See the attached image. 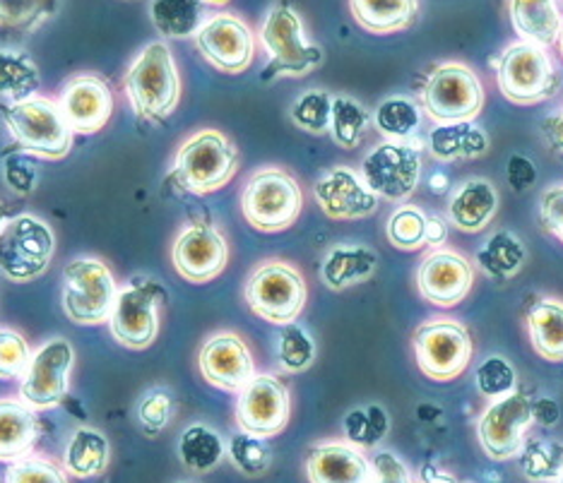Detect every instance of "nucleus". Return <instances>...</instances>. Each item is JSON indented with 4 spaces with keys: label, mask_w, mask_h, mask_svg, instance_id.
<instances>
[{
    "label": "nucleus",
    "mask_w": 563,
    "mask_h": 483,
    "mask_svg": "<svg viewBox=\"0 0 563 483\" xmlns=\"http://www.w3.org/2000/svg\"><path fill=\"white\" fill-rule=\"evenodd\" d=\"M75 366V349L66 337L46 339L32 353L27 373L20 380V400L34 412L54 409L70 392V373Z\"/></svg>",
    "instance_id": "16"
},
{
    "label": "nucleus",
    "mask_w": 563,
    "mask_h": 483,
    "mask_svg": "<svg viewBox=\"0 0 563 483\" xmlns=\"http://www.w3.org/2000/svg\"><path fill=\"white\" fill-rule=\"evenodd\" d=\"M498 190L489 178L472 176L460 181L445 202V220L457 232L479 234L489 226L498 212Z\"/></svg>",
    "instance_id": "24"
},
{
    "label": "nucleus",
    "mask_w": 563,
    "mask_h": 483,
    "mask_svg": "<svg viewBox=\"0 0 563 483\" xmlns=\"http://www.w3.org/2000/svg\"><path fill=\"white\" fill-rule=\"evenodd\" d=\"M200 56L214 70L227 75H241L251 68L255 58V34L246 20L232 12H217L208 18L194 36Z\"/></svg>",
    "instance_id": "19"
},
{
    "label": "nucleus",
    "mask_w": 563,
    "mask_h": 483,
    "mask_svg": "<svg viewBox=\"0 0 563 483\" xmlns=\"http://www.w3.org/2000/svg\"><path fill=\"white\" fill-rule=\"evenodd\" d=\"M417 483H457V479L451 472H443L437 464H424Z\"/></svg>",
    "instance_id": "56"
},
{
    "label": "nucleus",
    "mask_w": 563,
    "mask_h": 483,
    "mask_svg": "<svg viewBox=\"0 0 563 483\" xmlns=\"http://www.w3.org/2000/svg\"><path fill=\"white\" fill-rule=\"evenodd\" d=\"M421 145L383 139L366 151L360 173L366 186L383 200L407 202L421 181Z\"/></svg>",
    "instance_id": "13"
},
{
    "label": "nucleus",
    "mask_w": 563,
    "mask_h": 483,
    "mask_svg": "<svg viewBox=\"0 0 563 483\" xmlns=\"http://www.w3.org/2000/svg\"><path fill=\"white\" fill-rule=\"evenodd\" d=\"M166 303V291L157 279L137 274L121 287L117 306L109 317V333L121 347L143 351L155 345L159 335V313Z\"/></svg>",
    "instance_id": "12"
},
{
    "label": "nucleus",
    "mask_w": 563,
    "mask_h": 483,
    "mask_svg": "<svg viewBox=\"0 0 563 483\" xmlns=\"http://www.w3.org/2000/svg\"><path fill=\"white\" fill-rule=\"evenodd\" d=\"M475 262L492 282H510L528 262V248L510 228H498L475 252Z\"/></svg>",
    "instance_id": "30"
},
{
    "label": "nucleus",
    "mask_w": 563,
    "mask_h": 483,
    "mask_svg": "<svg viewBox=\"0 0 563 483\" xmlns=\"http://www.w3.org/2000/svg\"><path fill=\"white\" fill-rule=\"evenodd\" d=\"M530 345L549 363H563V299L537 296L525 311Z\"/></svg>",
    "instance_id": "28"
},
{
    "label": "nucleus",
    "mask_w": 563,
    "mask_h": 483,
    "mask_svg": "<svg viewBox=\"0 0 563 483\" xmlns=\"http://www.w3.org/2000/svg\"><path fill=\"white\" fill-rule=\"evenodd\" d=\"M332 97L325 89H306L289 109V119L299 131L311 135L330 133L332 121Z\"/></svg>",
    "instance_id": "42"
},
{
    "label": "nucleus",
    "mask_w": 563,
    "mask_h": 483,
    "mask_svg": "<svg viewBox=\"0 0 563 483\" xmlns=\"http://www.w3.org/2000/svg\"><path fill=\"white\" fill-rule=\"evenodd\" d=\"M205 5H212V8H222L227 3H232V0H202Z\"/></svg>",
    "instance_id": "60"
},
{
    "label": "nucleus",
    "mask_w": 563,
    "mask_h": 483,
    "mask_svg": "<svg viewBox=\"0 0 563 483\" xmlns=\"http://www.w3.org/2000/svg\"><path fill=\"white\" fill-rule=\"evenodd\" d=\"M522 476L532 483H554L563 467V442L552 438H528L518 454Z\"/></svg>",
    "instance_id": "39"
},
{
    "label": "nucleus",
    "mask_w": 563,
    "mask_h": 483,
    "mask_svg": "<svg viewBox=\"0 0 563 483\" xmlns=\"http://www.w3.org/2000/svg\"><path fill=\"white\" fill-rule=\"evenodd\" d=\"M227 454L222 436L208 424H190L178 438V460L196 474H208L220 467Z\"/></svg>",
    "instance_id": "35"
},
{
    "label": "nucleus",
    "mask_w": 563,
    "mask_h": 483,
    "mask_svg": "<svg viewBox=\"0 0 563 483\" xmlns=\"http://www.w3.org/2000/svg\"><path fill=\"white\" fill-rule=\"evenodd\" d=\"M30 341L12 327H0V380H22L32 361Z\"/></svg>",
    "instance_id": "46"
},
{
    "label": "nucleus",
    "mask_w": 563,
    "mask_h": 483,
    "mask_svg": "<svg viewBox=\"0 0 563 483\" xmlns=\"http://www.w3.org/2000/svg\"><path fill=\"white\" fill-rule=\"evenodd\" d=\"M150 22L166 40H190L205 22L202 0H150Z\"/></svg>",
    "instance_id": "34"
},
{
    "label": "nucleus",
    "mask_w": 563,
    "mask_h": 483,
    "mask_svg": "<svg viewBox=\"0 0 563 483\" xmlns=\"http://www.w3.org/2000/svg\"><path fill=\"white\" fill-rule=\"evenodd\" d=\"M3 178L15 190L18 195H32L36 181H40V171L34 167V159L27 151H15V155H8L3 161Z\"/></svg>",
    "instance_id": "49"
},
{
    "label": "nucleus",
    "mask_w": 563,
    "mask_h": 483,
    "mask_svg": "<svg viewBox=\"0 0 563 483\" xmlns=\"http://www.w3.org/2000/svg\"><path fill=\"white\" fill-rule=\"evenodd\" d=\"M532 404V422L540 424L542 428H552L561 422V406L552 397H537Z\"/></svg>",
    "instance_id": "54"
},
{
    "label": "nucleus",
    "mask_w": 563,
    "mask_h": 483,
    "mask_svg": "<svg viewBox=\"0 0 563 483\" xmlns=\"http://www.w3.org/2000/svg\"><path fill=\"white\" fill-rule=\"evenodd\" d=\"M542 139L549 151H554L556 157H563V106L549 113L542 121Z\"/></svg>",
    "instance_id": "53"
},
{
    "label": "nucleus",
    "mask_w": 563,
    "mask_h": 483,
    "mask_svg": "<svg viewBox=\"0 0 563 483\" xmlns=\"http://www.w3.org/2000/svg\"><path fill=\"white\" fill-rule=\"evenodd\" d=\"M58 106L75 135H95L113 116V92L97 75H75L63 85Z\"/></svg>",
    "instance_id": "22"
},
{
    "label": "nucleus",
    "mask_w": 563,
    "mask_h": 483,
    "mask_svg": "<svg viewBox=\"0 0 563 483\" xmlns=\"http://www.w3.org/2000/svg\"><path fill=\"white\" fill-rule=\"evenodd\" d=\"M342 430L344 440L362 450H371L390 434V416L380 404L356 406V409L347 412V416H344Z\"/></svg>",
    "instance_id": "40"
},
{
    "label": "nucleus",
    "mask_w": 563,
    "mask_h": 483,
    "mask_svg": "<svg viewBox=\"0 0 563 483\" xmlns=\"http://www.w3.org/2000/svg\"><path fill=\"white\" fill-rule=\"evenodd\" d=\"M316 339L309 329L299 323L282 325L275 341V359L282 371L289 375L306 373L316 363Z\"/></svg>",
    "instance_id": "38"
},
{
    "label": "nucleus",
    "mask_w": 563,
    "mask_h": 483,
    "mask_svg": "<svg viewBox=\"0 0 563 483\" xmlns=\"http://www.w3.org/2000/svg\"><path fill=\"white\" fill-rule=\"evenodd\" d=\"M424 147L431 159H437L441 164L475 161L489 151V135H486L475 121L433 125L424 139Z\"/></svg>",
    "instance_id": "27"
},
{
    "label": "nucleus",
    "mask_w": 563,
    "mask_h": 483,
    "mask_svg": "<svg viewBox=\"0 0 563 483\" xmlns=\"http://www.w3.org/2000/svg\"><path fill=\"white\" fill-rule=\"evenodd\" d=\"M419 104L433 125L472 123L479 119L486 92L479 75L460 60H443L427 75Z\"/></svg>",
    "instance_id": "6"
},
{
    "label": "nucleus",
    "mask_w": 563,
    "mask_h": 483,
    "mask_svg": "<svg viewBox=\"0 0 563 483\" xmlns=\"http://www.w3.org/2000/svg\"><path fill=\"white\" fill-rule=\"evenodd\" d=\"M554 483H563V467H561V472H559V476H556Z\"/></svg>",
    "instance_id": "62"
},
{
    "label": "nucleus",
    "mask_w": 563,
    "mask_h": 483,
    "mask_svg": "<svg viewBox=\"0 0 563 483\" xmlns=\"http://www.w3.org/2000/svg\"><path fill=\"white\" fill-rule=\"evenodd\" d=\"M135 414L147 436H159L174 416V395L166 387H152L140 397Z\"/></svg>",
    "instance_id": "47"
},
{
    "label": "nucleus",
    "mask_w": 563,
    "mask_h": 483,
    "mask_svg": "<svg viewBox=\"0 0 563 483\" xmlns=\"http://www.w3.org/2000/svg\"><path fill=\"white\" fill-rule=\"evenodd\" d=\"M421 0H350L354 22L371 34H398L412 27Z\"/></svg>",
    "instance_id": "31"
},
{
    "label": "nucleus",
    "mask_w": 563,
    "mask_h": 483,
    "mask_svg": "<svg viewBox=\"0 0 563 483\" xmlns=\"http://www.w3.org/2000/svg\"><path fill=\"white\" fill-rule=\"evenodd\" d=\"M56 12L58 0H0V30L34 32Z\"/></svg>",
    "instance_id": "44"
},
{
    "label": "nucleus",
    "mask_w": 563,
    "mask_h": 483,
    "mask_svg": "<svg viewBox=\"0 0 563 483\" xmlns=\"http://www.w3.org/2000/svg\"><path fill=\"white\" fill-rule=\"evenodd\" d=\"M559 50H561V58H563V27H561V34H559Z\"/></svg>",
    "instance_id": "61"
},
{
    "label": "nucleus",
    "mask_w": 563,
    "mask_h": 483,
    "mask_svg": "<svg viewBox=\"0 0 563 483\" xmlns=\"http://www.w3.org/2000/svg\"><path fill=\"white\" fill-rule=\"evenodd\" d=\"M540 224L549 236H554L559 244H563V183L549 186L540 195Z\"/></svg>",
    "instance_id": "50"
},
{
    "label": "nucleus",
    "mask_w": 563,
    "mask_h": 483,
    "mask_svg": "<svg viewBox=\"0 0 563 483\" xmlns=\"http://www.w3.org/2000/svg\"><path fill=\"white\" fill-rule=\"evenodd\" d=\"M496 85L510 104L534 106L559 92L561 78L544 46L518 40L496 60Z\"/></svg>",
    "instance_id": "8"
},
{
    "label": "nucleus",
    "mask_w": 563,
    "mask_h": 483,
    "mask_svg": "<svg viewBox=\"0 0 563 483\" xmlns=\"http://www.w3.org/2000/svg\"><path fill=\"white\" fill-rule=\"evenodd\" d=\"M40 416L20 397L0 400V462H18L32 454L40 440Z\"/></svg>",
    "instance_id": "26"
},
{
    "label": "nucleus",
    "mask_w": 563,
    "mask_h": 483,
    "mask_svg": "<svg viewBox=\"0 0 563 483\" xmlns=\"http://www.w3.org/2000/svg\"><path fill=\"white\" fill-rule=\"evenodd\" d=\"M239 173V147L217 128H202L176 149L172 176L190 195H210L234 181Z\"/></svg>",
    "instance_id": "2"
},
{
    "label": "nucleus",
    "mask_w": 563,
    "mask_h": 483,
    "mask_svg": "<svg viewBox=\"0 0 563 483\" xmlns=\"http://www.w3.org/2000/svg\"><path fill=\"white\" fill-rule=\"evenodd\" d=\"M371 116H374V128L388 143H417L421 123H424V111L419 101L405 94L383 99Z\"/></svg>",
    "instance_id": "33"
},
{
    "label": "nucleus",
    "mask_w": 563,
    "mask_h": 483,
    "mask_svg": "<svg viewBox=\"0 0 563 483\" xmlns=\"http://www.w3.org/2000/svg\"><path fill=\"white\" fill-rule=\"evenodd\" d=\"M374 483H417L412 469L407 467L400 454L390 450H378L374 457Z\"/></svg>",
    "instance_id": "51"
},
{
    "label": "nucleus",
    "mask_w": 563,
    "mask_h": 483,
    "mask_svg": "<svg viewBox=\"0 0 563 483\" xmlns=\"http://www.w3.org/2000/svg\"><path fill=\"white\" fill-rule=\"evenodd\" d=\"M40 85V68L27 54L18 48L0 50V99H5L8 104H20L36 97Z\"/></svg>",
    "instance_id": "36"
},
{
    "label": "nucleus",
    "mask_w": 563,
    "mask_h": 483,
    "mask_svg": "<svg viewBox=\"0 0 563 483\" xmlns=\"http://www.w3.org/2000/svg\"><path fill=\"white\" fill-rule=\"evenodd\" d=\"M532 400L525 392L486 404L477 422V438L486 457L494 462L516 460L532 428Z\"/></svg>",
    "instance_id": "15"
},
{
    "label": "nucleus",
    "mask_w": 563,
    "mask_h": 483,
    "mask_svg": "<svg viewBox=\"0 0 563 483\" xmlns=\"http://www.w3.org/2000/svg\"><path fill=\"white\" fill-rule=\"evenodd\" d=\"M236 426L243 434L275 438L287 428L291 416L289 387L273 373H255L251 383L236 392Z\"/></svg>",
    "instance_id": "18"
},
{
    "label": "nucleus",
    "mask_w": 563,
    "mask_h": 483,
    "mask_svg": "<svg viewBox=\"0 0 563 483\" xmlns=\"http://www.w3.org/2000/svg\"><path fill=\"white\" fill-rule=\"evenodd\" d=\"M506 181L514 193H525L537 181V167L530 157L525 155H510L506 164Z\"/></svg>",
    "instance_id": "52"
},
{
    "label": "nucleus",
    "mask_w": 563,
    "mask_h": 483,
    "mask_svg": "<svg viewBox=\"0 0 563 483\" xmlns=\"http://www.w3.org/2000/svg\"><path fill=\"white\" fill-rule=\"evenodd\" d=\"M371 125H374V116H371V111L362 104L360 99L347 97V94H338L332 99L330 137L338 147L356 149L364 143Z\"/></svg>",
    "instance_id": "37"
},
{
    "label": "nucleus",
    "mask_w": 563,
    "mask_h": 483,
    "mask_svg": "<svg viewBox=\"0 0 563 483\" xmlns=\"http://www.w3.org/2000/svg\"><path fill=\"white\" fill-rule=\"evenodd\" d=\"M443 181H448V178L441 173V171H437V173H433L431 176V188H433V193H445V188L443 186H439V183H443Z\"/></svg>",
    "instance_id": "58"
},
{
    "label": "nucleus",
    "mask_w": 563,
    "mask_h": 483,
    "mask_svg": "<svg viewBox=\"0 0 563 483\" xmlns=\"http://www.w3.org/2000/svg\"><path fill=\"white\" fill-rule=\"evenodd\" d=\"M3 121L15 145L36 159H63L73 149V131L58 101L32 97L20 104L3 106Z\"/></svg>",
    "instance_id": "7"
},
{
    "label": "nucleus",
    "mask_w": 563,
    "mask_h": 483,
    "mask_svg": "<svg viewBox=\"0 0 563 483\" xmlns=\"http://www.w3.org/2000/svg\"><path fill=\"white\" fill-rule=\"evenodd\" d=\"M419 418H421V422H433V418H437V416H441V409H439V406H419Z\"/></svg>",
    "instance_id": "57"
},
{
    "label": "nucleus",
    "mask_w": 563,
    "mask_h": 483,
    "mask_svg": "<svg viewBox=\"0 0 563 483\" xmlns=\"http://www.w3.org/2000/svg\"><path fill=\"white\" fill-rule=\"evenodd\" d=\"M258 36L267 54L263 80L303 78V75L323 66V48L309 42L299 12L287 3L271 8Z\"/></svg>",
    "instance_id": "3"
},
{
    "label": "nucleus",
    "mask_w": 563,
    "mask_h": 483,
    "mask_svg": "<svg viewBox=\"0 0 563 483\" xmlns=\"http://www.w3.org/2000/svg\"><path fill=\"white\" fill-rule=\"evenodd\" d=\"M3 483H70V479L60 464L40 454H27L18 462H10Z\"/></svg>",
    "instance_id": "48"
},
{
    "label": "nucleus",
    "mask_w": 563,
    "mask_h": 483,
    "mask_svg": "<svg viewBox=\"0 0 563 483\" xmlns=\"http://www.w3.org/2000/svg\"><path fill=\"white\" fill-rule=\"evenodd\" d=\"M10 220V210H8V205L5 202H0V228L5 226V222Z\"/></svg>",
    "instance_id": "59"
},
{
    "label": "nucleus",
    "mask_w": 563,
    "mask_h": 483,
    "mask_svg": "<svg viewBox=\"0 0 563 483\" xmlns=\"http://www.w3.org/2000/svg\"><path fill=\"white\" fill-rule=\"evenodd\" d=\"M198 368L205 383L222 392H241L258 373L246 339L232 329H222L202 341Z\"/></svg>",
    "instance_id": "20"
},
{
    "label": "nucleus",
    "mask_w": 563,
    "mask_h": 483,
    "mask_svg": "<svg viewBox=\"0 0 563 483\" xmlns=\"http://www.w3.org/2000/svg\"><path fill=\"white\" fill-rule=\"evenodd\" d=\"M227 454L239 472L251 479L265 476L267 469L273 467V448L267 438L243 434V430H239V434L229 440Z\"/></svg>",
    "instance_id": "43"
},
{
    "label": "nucleus",
    "mask_w": 563,
    "mask_h": 483,
    "mask_svg": "<svg viewBox=\"0 0 563 483\" xmlns=\"http://www.w3.org/2000/svg\"><path fill=\"white\" fill-rule=\"evenodd\" d=\"M412 349L419 371L433 383H451L460 378L475 356L470 329L448 315H433L421 323L412 335Z\"/></svg>",
    "instance_id": "9"
},
{
    "label": "nucleus",
    "mask_w": 563,
    "mask_h": 483,
    "mask_svg": "<svg viewBox=\"0 0 563 483\" xmlns=\"http://www.w3.org/2000/svg\"><path fill=\"white\" fill-rule=\"evenodd\" d=\"M313 198L325 217L335 222L366 220L376 214L380 205V198L366 186L364 176L352 167H344V164L318 176L313 183Z\"/></svg>",
    "instance_id": "21"
},
{
    "label": "nucleus",
    "mask_w": 563,
    "mask_h": 483,
    "mask_svg": "<svg viewBox=\"0 0 563 483\" xmlns=\"http://www.w3.org/2000/svg\"><path fill=\"white\" fill-rule=\"evenodd\" d=\"M243 299H246L253 315L271 325L297 323L309 301V284L297 265L279 258H267L258 262L243 284Z\"/></svg>",
    "instance_id": "4"
},
{
    "label": "nucleus",
    "mask_w": 563,
    "mask_h": 483,
    "mask_svg": "<svg viewBox=\"0 0 563 483\" xmlns=\"http://www.w3.org/2000/svg\"><path fill=\"white\" fill-rule=\"evenodd\" d=\"M123 89L135 116L147 123H162L181 101V75L166 42H152L131 63Z\"/></svg>",
    "instance_id": "1"
},
{
    "label": "nucleus",
    "mask_w": 563,
    "mask_h": 483,
    "mask_svg": "<svg viewBox=\"0 0 563 483\" xmlns=\"http://www.w3.org/2000/svg\"><path fill=\"white\" fill-rule=\"evenodd\" d=\"M378 270V252L362 244L332 246L321 262V282L330 291L366 284Z\"/></svg>",
    "instance_id": "25"
},
{
    "label": "nucleus",
    "mask_w": 563,
    "mask_h": 483,
    "mask_svg": "<svg viewBox=\"0 0 563 483\" xmlns=\"http://www.w3.org/2000/svg\"><path fill=\"white\" fill-rule=\"evenodd\" d=\"M303 190L294 173L282 167H261L241 190V214L255 232L277 234L297 224Z\"/></svg>",
    "instance_id": "5"
},
{
    "label": "nucleus",
    "mask_w": 563,
    "mask_h": 483,
    "mask_svg": "<svg viewBox=\"0 0 563 483\" xmlns=\"http://www.w3.org/2000/svg\"><path fill=\"white\" fill-rule=\"evenodd\" d=\"M119 282L99 258H75L63 267V313L75 325H104L119 299Z\"/></svg>",
    "instance_id": "10"
},
{
    "label": "nucleus",
    "mask_w": 563,
    "mask_h": 483,
    "mask_svg": "<svg viewBox=\"0 0 563 483\" xmlns=\"http://www.w3.org/2000/svg\"><path fill=\"white\" fill-rule=\"evenodd\" d=\"M475 385L482 397L494 402L518 392V373L504 356H486L475 368Z\"/></svg>",
    "instance_id": "45"
},
{
    "label": "nucleus",
    "mask_w": 563,
    "mask_h": 483,
    "mask_svg": "<svg viewBox=\"0 0 563 483\" xmlns=\"http://www.w3.org/2000/svg\"><path fill=\"white\" fill-rule=\"evenodd\" d=\"M475 265L455 248H431L417 265V291L431 306L451 311L467 301L475 287Z\"/></svg>",
    "instance_id": "14"
},
{
    "label": "nucleus",
    "mask_w": 563,
    "mask_h": 483,
    "mask_svg": "<svg viewBox=\"0 0 563 483\" xmlns=\"http://www.w3.org/2000/svg\"><path fill=\"white\" fill-rule=\"evenodd\" d=\"M448 244V220L445 214L429 212L427 214V246L441 248Z\"/></svg>",
    "instance_id": "55"
},
{
    "label": "nucleus",
    "mask_w": 563,
    "mask_h": 483,
    "mask_svg": "<svg viewBox=\"0 0 563 483\" xmlns=\"http://www.w3.org/2000/svg\"><path fill=\"white\" fill-rule=\"evenodd\" d=\"M508 18L522 42L544 48L559 42L563 12L556 0H508Z\"/></svg>",
    "instance_id": "29"
},
{
    "label": "nucleus",
    "mask_w": 563,
    "mask_h": 483,
    "mask_svg": "<svg viewBox=\"0 0 563 483\" xmlns=\"http://www.w3.org/2000/svg\"><path fill=\"white\" fill-rule=\"evenodd\" d=\"M111 464V442L97 428L82 426L70 436L63 452V469L75 479L101 476Z\"/></svg>",
    "instance_id": "32"
},
{
    "label": "nucleus",
    "mask_w": 563,
    "mask_h": 483,
    "mask_svg": "<svg viewBox=\"0 0 563 483\" xmlns=\"http://www.w3.org/2000/svg\"><path fill=\"white\" fill-rule=\"evenodd\" d=\"M309 483H374V462L347 440L316 442L306 452Z\"/></svg>",
    "instance_id": "23"
},
{
    "label": "nucleus",
    "mask_w": 563,
    "mask_h": 483,
    "mask_svg": "<svg viewBox=\"0 0 563 483\" xmlns=\"http://www.w3.org/2000/svg\"><path fill=\"white\" fill-rule=\"evenodd\" d=\"M229 240L212 222H190L172 246V262L178 277L190 284H208L229 265Z\"/></svg>",
    "instance_id": "17"
},
{
    "label": "nucleus",
    "mask_w": 563,
    "mask_h": 483,
    "mask_svg": "<svg viewBox=\"0 0 563 483\" xmlns=\"http://www.w3.org/2000/svg\"><path fill=\"white\" fill-rule=\"evenodd\" d=\"M386 236L393 248L415 252L427 246V212L412 202H400L386 222Z\"/></svg>",
    "instance_id": "41"
},
{
    "label": "nucleus",
    "mask_w": 563,
    "mask_h": 483,
    "mask_svg": "<svg viewBox=\"0 0 563 483\" xmlns=\"http://www.w3.org/2000/svg\"><path fill=\"white\" fill-rule=\"evenodd\" d=\"M56 256V234L42 217L18 214L0 228V274L15 284L40 279Z\"/></svg>",
    "instance_id": "11"
},
{
    "label": "nucleus",
    "mask_w": 563,
    "mask_h": 483,
    "mask_svg": "<svg viewBox=\"0 0 563 483\" xmlns=\"http://www.w3.org/2000/svg\"><path fill=\"white\" fill-rule=\"evenodd\" d=\"M176 483H188V481H176Z\"/></svg>",
    "instance_id": "63"
}]
</instances>
